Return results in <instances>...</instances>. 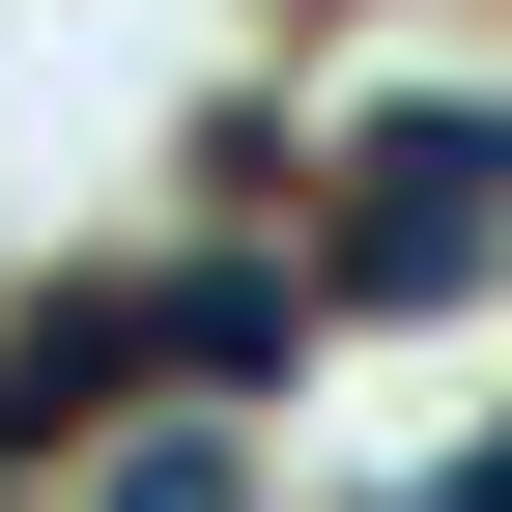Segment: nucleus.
Masks as SVG:
<instances>
[{
	"label": "nucleus",
	"instance_id": "nucleus-1",
	"mask_svg": "<svg viewBox=\"0 0 512 512\" xmlns=\"http://www.w3.org/2000/svg\"><path fill=\"white\" fill-rule=\"evenodd\" d=\"M484 200H512V143H370V171H342V285H427Z\"/></svg>",
	"mask_w": 512,
	"mask_h": 512
}]
</instances>
